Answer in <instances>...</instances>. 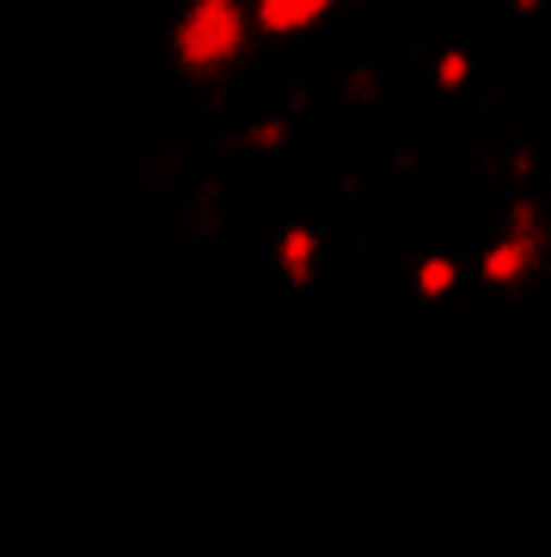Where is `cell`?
Masks as SVG:
<instances>
[{"mask_svg": "<svg viewBox=\"0 0 551 557\" xmlns=\"http://www.w3.org/2000/svg\"><path fill=\"white\" fill-rule=\"evenodd\" d=\"M252 44V7L245 0H191L172 32V55L191 74H221Z\"/></svg>", "mask_w": 551, "mask_h": 557, "instance_id": "1", "label": "cell"}, {"mask_svg": "<svg viewBox=\"0 0 551 557\" xmlns=\"http://www.w3.org/2000/svg\"><path fill=\"white\" fill-rule=\"evenodd\" d=\"M454 276H460V270H454V258H429V263H423V295H448V288H454Z\"/></svg>", "mask_w": 551, "mask_h": 557, "instance_id": "3", "label": "cell"}, {"mask_svg": "<svg viewBox=\"0 0 551 557\" xmlns=\"http://www.w3.org/2000/svg\"><path fill=\"white\" fill-rule=\"evenodd\" d=\"M338 0H252V32L264 37H307L331 18Z\"/></svg>", "mask_w": 551, "mask_h": 557, "instance_id": "2", "label": "cell"}]
</instances>
